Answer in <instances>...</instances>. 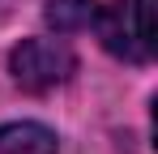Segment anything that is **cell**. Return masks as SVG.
<instances>
[{"mask_svg":"<svg viewBox=\"0 0 158 154\" xmlns=\"http://www.w3.org/2000/svg\"><path fill=\"white\" fill-rule=\"evenodd\" d=\"M0 154H60V141L47 124L17 120V124H0Z\"/></svg>","mask_w":158,"mask_h":154,"instance_id":"cell-3","label":"cell"},{"mask_svg":"<svg viewBox=\"0 0 158 154\" xmlns=\"http://www.w3.org/2000/svg\"><path fill=\"white\" fill-rule=\"evenodd\" d=\"M77 69V56L73 47L64 43V39H52V34H43V39H22L13 56H9V73L13 81L30 90V94H43V90H56V86H64L69 77Z\"/></svg>","mask_w":158,"mask_h":154,"instance_id":"cell-2","label":"cell"},{"mask_svg":"<svg viewBox=\"0 0 158 154\" xmlns=\"http://www.w3.org/2000/svg\"><path fill=\"white\" fill-rule=\"evenodd\" d=\"M158 0H111L94 13V30L115 60L150 64L158 51Z\"/></svg>","mask_w":158,"mask_h":154,"instance_id":"cell-1","label":"cell"},{"mask_svg":"<svg viewBox=\"0 0 158 154\" xmlns=\"http://www.w3.org/2000/svg\"><path fill=\"white\" fill-rule=\"evenodd\" d=\"M94 13H98V0H47V9H43V17L56 34H73V30L94 26Z\"/></svg>","mask_w":158,"mask_h":154,"instance_id":"cell-4","label":"cell"}]
</instances>
